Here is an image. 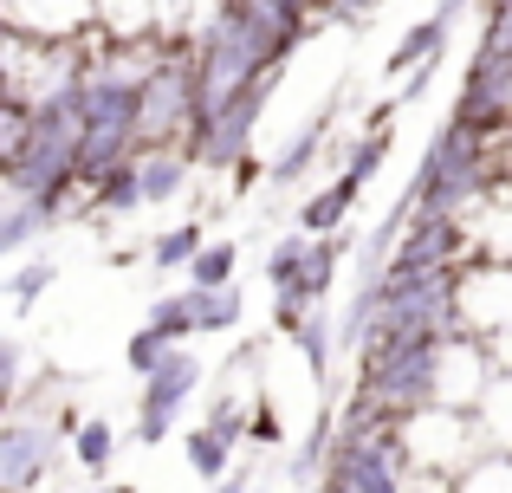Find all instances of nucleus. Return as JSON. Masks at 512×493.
I'll use <instances>...</instances> for the list:
<instances>
[{
	"label": "nucleus",
	"instance_id": "nucleus-1",
	"mask_svg": "<svg viewBox=\"0 0 512 493\" xmlns=\"http://www.w3.org/2000/svg\"><path fill=\"white\" fill-rule=\"evenodd\" d=\"M493 143L487 137H467V130H441L422 156V176L409 182V208L415 215H461L474 195L493 189Z\"/></svg>",
	"mask_w": 512,
	"mask_h": 493
},
{
	"label": "nucleus",
	"instance_id": "nucleus-24",
	"mask_svg": "<svg viewBox=\"0 0 512 493\" xmlns=\"http://www.w3.org/2000/svg\"><path fill=\"white\" fill-rule=\"evenodd\" d=\"M201 429H214L221 435V442H253V416H247V403H240V396H221V403L208 409V422H201Z\"/></svg>",
	"mask_w": 512,
	"mask_h": 493
},
{
	"label": "nucleus",
	"instance_id": "nucleus-23",
	"mask_svg": "<svg viewBox=\"0 0 512 493\" xmlns=\"http://www.w3.org/2000/svg\"><path fill=\"white\" fill-rule=\"evenodd\" d=\"M72 455H78V468L104 474V468H111V455H117V435H111V422H85V429L72 435Z\"/></svg>",
	"mask_w": 512,
	"mask_h": 493
},
{
	"label": "nucleus",
	"instance_id": "nucleus-30",
	"mask_svg": "<svg viewBox=\"0 0 512 493\" xmlns=\"http://www.w3.org/2000/svg\"><path fill=\"white\" fill-rule=\"evenodd\" d=\"M104 493H137V487H124V481H117V487H104Z\"/></svg>",
	"mask_w": 512,
	"mask_h": 493
},
{
	"label": "nucleus",
	"instance_id": "nucleus-27",
	"mask_svg": "<svg viewBox=\"0 0 512 493\" xmlns=\"http://www.w3.org/2000/svg\"><path fill=\"white\" fill-rule=\"evenodd\" d=\"M169 351H175V344H163V338H156V331H137V338H130V351H124V357H130V370H137V377H150V370L163 364Z\"/></svg>",
	"mask_w": 512,
	"mask_h": 493
},
{
	"label": "nucleus",
	"instance_id": "nucleus-20",
	"mask_svg": "<svg viewBox=\"0 0 512 493\" xmlns=\"http://www.w3.org/2000/svg\"><path fill=\"white\" fill-rule=\"evenodd\" d=\"M227 455H234V442H221L214 429H188V468L201 481H227Z\"/></svg>",
	"mask_w": 512,
	"mask_h": 493
},
{
	"label": "nucleus",
	"instance_id": "nucleus-28",
	"mask_svg": "<svg viewBox=\"0 0 512 493\" xmlns=\"http://www.w3.org/2000/svg\"><path fill=\"white\" fill-rule=\"evenodd\" d=\"M253 442H279V422H273V409H253Z\"/></svg>",
	"mask_w": 512,
	"mask_h": 493
},
{
	"label": "nucleus",
	"instance_id": "nucleus-3",
	"mask_svg": "<svg viewBox=\"0 0 512 493\" xmlns=\"http://www.w3.org/2000/svg\"><path fill=\"white\" fill-rule=\"evenodd\" d=\"M266 98H273V78L247 85L234 104H221L214 117H201V124H195V137H188L195 163H201V169H247V137H253V124H260Z\"/></svg>",
	"mask_w": 512,
	"mask_h": 493
},
{
	"label": "nucleus",
	"instance_id": "nucleus-22",
	"mask_svg": "<svg viewBox=\"0 0 512 493\" xmlns=\"http://www.w3.org/2000/svg\"><path fill=\"white\" fill-rule=\"evenodd\" d=\"M195 312H201V331H234V325H240V312H247V299H240V286L195 292Z\"/></svg>",
	"mask_w": 512,
	"mask_h": 493
},
{
	"label": "nucleus",
	"instance_id": "nucleus-2",
	"mask_svg": "<svg viewBox=\"0 0 512 493\" xmlns=\"http://www.w3.org/2000/svg\"><path fill=\"white\" fill-rule=\"evenodd\" d=\"M409 474H415V448H409L402 422L363 429V435L338 429V455L325 468V493H409Z\"/></svg>",
	"mask_w": 512,
	"mask_h": 493
},
{
	"label": "nucleus",
	"instance_id": "nucleus-7",
	"mask_svg": "<svg viewBox=\"0 0 512 493\" xmlns=\"http://www.w3.org/2000/svg\"><path fill=\"white\" fill-rule=\"evenodd\" d=\"M461 253H467L461 215H409L389 273H441V266H461Z\"/></svg>",
	"mask_w": 512,
	"mask_h": 493
},
{
	"label": "nucleus",
	"instance_id": "nucleus-17",
	"mask_svg": "<svg viewBox=\"0 0 512 493\" xmlns=\"http://www.w3.org/2000/svg\"><path fill=\"white\" fill-rule=\"evenodd\" d=\"M234 266H240L234 241H208V253L188 266V279H195V292H221V286H234Z\"/></svg>",
	"mask_w": 512,
	"mask_h": 493
},
{
	"label": "nucleus",
	"instance_id": "nucleus-21",
	"mask_svg": "<svg viewBox=\"0 0 512 493\" xmlns=\"http://www.w3.org/2000/svg\"><path fill=\"white\" fill-rule=\"evenodd\" d=\"M338 260H344V241H338V234L312 247V266H305V279H299V292H305V299H318V305L331 299V279H338Z\"/></svg>",
	"mask_w": 512,
	"mask_h": 493
},
{
	"label": "nucleus",
	"instance_id": "nucleus-12",
	"mask_svg": "<svg viewBox=\"0 0 512 493\" xmlns=\"http://www.w3.org/2000/svg\"><path fill=\"white\" fill-rule=\"evenodd\" d=\"M143 331H156L163 344H188V338H201L195 292H156V305H150V318H143Z\"/></svg>",
	"mask_w": 512,
	"mask_h": 493
},
{
	"label": "nucleus",
	"instance_id": "nucleus-18",
	"mask_svg": "<svg viewBox=\"0 0 512 493\" xmlns=\"http://www.w3.org/2000/svg\"><path fill=\"white\" fill-rule=\"evenodd\" d=\"M91 202L104 208V215H130V208H143V182H137V163L111 169V176L91 189Z\"/></svg>",
	"mask_w": 512,
	"mask_h": 493
},
{
	"label": "nucleus",
	"instance_id": "nucleus-11",
	"mask_svg": "<svg viewBox=\"0 0 512 493\" xmlns=\"http://www.w3.org/2000/svg\"><path fill=\"white\" fill-rule=\"evenodd\" d=\"M441 46H448V20H441V13H428L422 26H409V33L396 39V52H389V72L409 78V65H415V72H428V65L441 59Z\"/></svg>",
	"mask_w": 512,
	"mask_h": 493
},
{
	"label": "nucleus",
	"instance_id": "nucleus-4",
	"mask_svg": "<svg viewBox=\"0 0 512 493\" xmlns=\"http://www.w3.org/2000/svg\"><path fill=\"white\" fill-rule=\"evenodd\" d=\"M454 130L487 137V143H500L506 130H512V59L474 52L467 85H461V98H454Z\"/></svg>",
	"mask_w": 512,
	"mask_h": 493
},
{
	"label": "nucleus",
	"instance_id": "nucleus-29",
	"mask_svg": "<svg viewBox=\"0 0 512 493\" xmlns=\"http://www.w3.org/2000/svg\"><path fill=\"white\" fill-rule=\"evenodd\" d=\"M0 357H7V390L20 396V338H7V351H0Z\"/></svg>",
	"mask_w": 512,
	"mask_h": 493
},
{
	"label": "nucleus",
	"instance_id": "nucleus-13",
	"mask_svg": "<svg viewBox=\"0 0 512 493\" xmlns=\"http://www.w3.org/2000/svg\"><path fill=\"white\" fill-rule=\"evenodd\" d=\"M201 253H208V241H201L195 221H182V228H169V234H156V241H150V260L163 266V273H188Z\"/></svg>",
	"mask_w": 512,
	"mask_h": 493
},
{
	"label": "nucleus",
	"instance_id": "nucleus-26",
	"mask_svg": "<svg viewBox=\"0 0 512 493\" xmlns=\"http://www.w3.org/2000/svg\"><path fill=\"white\" fill-rule=\"evenodd\" d=\"M493 20H487V39H480V52H493V59H512V0H487Z\"/></svg>",
	"mask_w": 512,
	"mask_h": 493
},
{
	"label": "nucleus",
	"instance_id": "nucleus-25",
	"mask_svg": "<svg viewBox=\"0 0 512 493\" xmlns=\"http://www.w3.org/2000/svg\"><path fill=\"white\" fill-rule=\"evenodd\" d=\"M59 279V266L52 260H26V266H13V279H7V292H13V305H33L39 292Z\"/></svg>",
	"mask_w": 512,
	"mask_h": 493
},
{
	"label": "nucleus",
	"instance_id": "nucleus-6",
	"mask_svg": "<svg viewBox=\"0 0 512 493\" xmlns=\"http://www.w3.org/2000/svg\"><path fill=\"white\" fill-rule=\"evenodd\" d=\"M52 461H59V429L20 409V416L7 422V435H0V487L7 493H33L52 474Z\"/></svg>",
	"mask_w": 512,
	"mask_h": 493
},
{
	"label": "nucleus",
	"instance_id": "nucleus-14",
	"mask_svg": "<svg viewBox=\"0 0 512 493\" xmlns=\"http://www.w3.org/2000/svg\"><path fill=\"white\" fill-rule=\"evenodd\" d=\"M389 150H396V130H389V117H376V124H370V137H363V143H350V156H344V176L363 189V182H370L376 169H383V156H389Z\"/></svg>",
	"mask_w": 512,
	"mask_h": 493
},
{
	"label": "nucleus",
	"instance_id": "nucleus-19",
	"mask_svg": "<svg viewBox=\"0 0 512 493\" xmlns=\"http://www.w3.org/2000/svg\"><path fill=\"white\" fill-rule=\"evenodd\" d=\"M292 344H299L305 370H312V377H325V370H331V351H338V325H331V318H325V305H318V312H312V325H305V331H299V338H292Z\"/></svg>",
	"mask_w": 512,
	"mask_h": 493
},
{
	"label": "nucleus",
	"instance_id": "nucleus-8",
	"mask_svg": "<svg viewBox=\"0 0 512 493\" xmlns=\"http://www.w3.org/2000/svg\"><path fill=\"white\" fill-rule=\"evenodd\" d=\"M188 169H195V150H188V143H169V150H143V156H137L143 202H169V195L188 182Z\"/></svg>",
	"mask_w": 512,
	"mask_h": 493
},
{
	"label": "nucleus",
	"instance_id": "nucleus-16",
	"mask_svg": "<svg viewBox=\"0 0 512 493\" xmlns=\"http://www.w3.org/2000/svg\"><path fill=\"white\" fill-rule=\"evenodd\" d=\"M318 156H325V124H305V130H299V137H292V143H286V150H279V156H273V169H266V176H273V182H299V176H305V169H312V163H318Z\"/></svg>",
	"mask_w": 512,
	"mask_h": 493
},
{
	"label": "nucleus",
	"instance_id": "nucleus-9",
	"mask_svg": "<svg viewBox=\"0 0 512 493\" xmlns=\"http://www.w3.org/2000/svg\"><path fill=\"white\" fill-rule=\"evenodd\" d=\"M357 182H350V176H338V182H331V189H318L312 195V202H305L299 208V234H312V241H331V234H338L344 228V215H350V208H357Z\"/></svg>",
	"mask_w": 512,
	"mask_h": 493
},
{
	"label": "nucleus",
	"instance_id": "nucleus-5",
	"mask_svg": "<svg viewBox=\"0 0 512 493\" xmlns=\"http://www.w3.org/2000/svg\"><path fill=\"white\" fill-rule=\"evenodd\" d=\"M195 383H201V357L188 351V344H175L163 364L143 377V416H137V442L143 448L169 442V429H175V416H182V403L195 396Z\"/></svg>",
	"mask_w": 512,
	"mask_h": 493
},
{
	"label": "nucleus",
	"instance_id": "nucleus-15",
	"mask_svg": "<svg viewBox=\"0 0 512 493\" xmlns=\"http://www.w3.org/2000/svg\"><path fill=\"white\" fill-rule=\"evenodd\" d=\"M312 234H279V247L273 253H266V279H273V286L279 292H286V286H299V279H305V266H312Z\"/></svg>",
	"mask_w": 512,
	"mask_h": 493
},
{
	"label": "nucleus",
	"instance_id": "nucleus-10",
	"mask_svg": "<svg viewBox=\"0 0 512 493\" xmlns=\"http://www.w3.org/2000/svg\"><path fill=\"white\" fill-rule=\"evenodd\" d=\"M59 215H65V202H7V215H0V253H26L39 234H52Z\"/></svg>",
	"mask_w": 512,
	"mask_h": 493
}]
</instances>
